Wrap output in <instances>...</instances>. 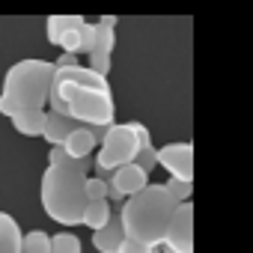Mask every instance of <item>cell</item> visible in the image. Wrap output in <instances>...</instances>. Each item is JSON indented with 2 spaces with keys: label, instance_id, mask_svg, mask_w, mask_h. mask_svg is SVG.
<instances>
[{
  "label": "cell",
  "instance_id": "22",
  "mask_svg": "<svg viewBox=\"0 0 253 253\" xmlns=\"http://www.w3.org/2000/svg\"><path fill=\"white\" fill-rule=\"evenodd\" d=\"M119 253H158V250H155V247H146V244H140V241L125 238L122 247H119Z\"/></svg>",
  "mask_w": 253,
  "mask_h": 253
},
{
  "label": "cell",
  "instance_id": "2",
  "mask_svg": "<svg viewBox=\"0 0 253 253\" xmlns=\"http://www.w3.org/2000/svg\"><path fill=\"white\" fill-rule=\"evenodd\" d=\"M86 167L89 161H66V164H48L42 170V182H39V200H42V211L60 223V226H78L86 209V194H84V182H86Z\"/></svg>",
  "mask_w": 253,
  "mask_h": 253
},
{
  "label": "cell",
  "instance_id": "12",
  "mask_svg": "<svg viewBox=\"0 0 253 253\" xmlns=\"http://www.w3.org/2000/svg\"><path fill=\"white\" fill-rule=\"evenodd\" d=\"M21 226L9 211H0V253H21Z\"/></svg>",
  "mask_w": 253,
  "mask_h": 253
},
{
  "label": "cell",
  "instance_id": "11",
  "mask_svg": "<svg viewBox=\"0 0 253 253\" xmlns=\"http://www.w3.org/2000/svg\"><path fill=\"white\" fill-rule=\"evenodd\" d=\"M122 241H125V235H122V223H119L116 214H113L101 229L92 232V247H95L98 253H119Z\"/></svg>",
  "mask_w": 253,
  "mask_h": 253
},
{
  "label": "cell",
  "instance_id": "14",
  "mask_svg": "<svg viewBox=\"0 0 253 253\" xmlns=\"http://www.w3.org/2000/svg\"><path fill=\"white\" fill-rule=\"evenodd\" d=\"M12 128L24 137H39L42 134V125H45V110H21L12 113Z\"/></svg>",
  "mask_w": 253,
  "mask_h": 253
},
{
  "label": "cell",
  "instance_id": "16",
  "mask_svg": "<svg viewBox=\"0 0 253 253\" xmlns=\"http://www.w3.org/2000/svg\"><path fill=\"white\" fill-rule=\"evenodd\" d=\"M21 253H51V235L45 229H30L21 235Z\"/></svg>",
  "mask_w": 253,
  "mask_h": 253
},
{
  "label": "cell",
  "instance_id": "23",
  "mask_svg": "<svg viewBox=\"0 0 253 253\" xmlns=\"http://www.w3.org/2000/svg\"><path fill=\"white\" fill-rule=\"evenodd\" d=\"M78 66V57H72V54H60V60L54 63V69H75Z\"/></svg>",
  "mask_w": 253,
  "mask_h": 253
},
{
  "label": "cell",
  "instance_id": "4",
  "mask_svg": "<svg viewBox=\"0 0 253 253\" xmlns=\"http://www.w3.org/2000/svg\"><path fill=\"white\" fill-rule=\"evenodd\" d=\"M54 81V63L39 57H24L6 69L0 86V113L12 116L21 110H45L48 89Z\"/></svg>",
  "mask_w": 253,
  "mask_h": 253
},
{
  "label": "cell",
  "instance_id": "25",
  "mask_svg": "<svg viewBox=\"0 0 253 253\" xmlns=\"http://www.w3.org/2000/svg\"><path fill=\"white\" fill-rule=\"evenodd\" d=\"M98 24H104V27L116 30V15H101V21H98Z\"/></svg>",
  "mask_w": 253,
  "mask_h": 253
},
{
  "label": "cell",
  "instance_id": "7",
  "mask_svg": "<svg viewBox=\"0 0 253 253\" xmlns=\"http://www.w3.org/2000/svg\"><path fill=\"white\" fill-rule=\"evenodd\" d=\"M155 167H164L170 179L179 182H194V146L191 143H164L155 149Z\"/></svg>",
  "mask_w": 253,
  "mask_h": 253
},
{
  "label": "cell",
  "instance_id": "10",
  "mask_svg": "<svg viewBox=\"0 0 253 253\" xmlns=\"http://www.w3.org/2000/svg\"><path fill=\"white\" fill-rule=\"evenodd\" d=\"M81 125L75 122V119H69V116H63V113H51V110H45V125H42V140L48 143V146H63V140L72 134V131H78Z\"/></svg>",
  "mask_w": 253,
  "mask_h": 253
},
{
  "label": "cell",
  "instance_id": "15",
  "mask_svg": "<svg viewBox=\"0 0 253 253\" xmlns=\"http://www.w3.org/2000/svg\"><path fill=\"white\" fill-rule=\"evenodd\" d=\"M113 214H116V211L110 209V203H107V200H92V203H86L81 223H84V226H89V229L95 232V229H101Z\"/></svg>",
  "mask_w": 253,
  "mask_h": 253
},
{
  "label": "cell",
  "instance_id": "9",
  "mask_svg": "<svg viewBox=\"0 0 253 253\" xmlns=\"http://www.w3.org/2000/svg\"><path fill=\"white\" fill-rule=\"evenodd\" d=\"M101 131H104V128H86V125H81L78 131H72V134L63 140L60 149L66 152L69 161H86L89 152L95 149V143L101 140Z\"/></svg>",
  "mask_w": 253,
  "mask_h": 253
},
{
  "label": "cell",
  "instance_id": "13",
  "mask_svg": "<svg viewBox=\"0 0 253 253\" xmlns=\"http://www.w3.org/2000/svg\"><path fill=\"white\" fill-rule=\"evenodd\" d=\"M81 24H84V15H48V21H45L48 45H60V39L69 30H78Z\"/></svg>",
  "mask_w": 253,
  "mask_h": 253
},
{
  "label": "cell",
  "instance_id": "21",
  "mask_svg": "<svg viewBox=\"0 0 253 253\" xmlns=\"http://www.w3.org/2000/svg\"><path fill=\"white\" fill-rule=\"evenodd\" d=\"M78 30H81V27H78ZM78 30H69V33L60 39L57 48H63V54H72V57L81 54V33H78Z\"/></svg>",
  "mask_w": 253,
  "mask_h": 253
},
{
  "label": "cell",
  "instance_id": "19",
  "mask_svg": "<svg viewBox=\"0 0 253 253\" xmlns=\"http://www.w3.org/2000/svg\"><path fill=\"white\" fill-rule=\"evenodd\" d=\"M84 194H86V203H92V200H104V197H107V182L98 179V176H86V182H84Z\"/></svg>",
  "mask_w": 253,
  "mask_h": 253
},
{
  "label": "cell",
  "instance_id": "8",
  "mask_svg": "<svg viewBox=\"0 0 253 253\" xmlns=\"http://www.w3.org/2000/svg\"><path fill=\"white\" fill-rule=\"evenodd\" d=\"M149 185V176L137 167V164H125V167H119V170H113L110 176H107V203L110 200H128V197H134L137 191H143Z\"/></svg>",
  "mask_w": 253,
  "mask_h": 253
},
{
  "label": "cell",
  "instance_id": "5",
  "mask_svg": "<svg viewBox=\"0 0 253 253\" xmlns=\"http://www.w3.org/2000/svg\"><path fill=\"white\" fill-rule=\"evenodd\" d=\"M149 128L143 122H113L101 131L98 140V155H95V176L107 182V176L125 164H131L140 146H149Z\"/></svg>",
  "mask_w": 253,
  "mask_h": 253
},
{
  "label": "cell",
  "instance_id": "18",
  "mask_svg": "<svg viewBox=\"0 0 253 253\" xmlns=\"http://www.w3.org/2000/svg\"><path fill=\"white\" fill-rule=\"evenodd\" d=\"M164 191L167 197L179 206V203H188L191 200V191H194V182H179V179H167L164 182Z\"/></svg>",
  "mask_w": 253,
  "mask_h": 253
},
{
  "label": "cell",
  "instance_id": "3",
  "mask_svg": "<svg viewBox=\"0 0 253 253\" xmlns=\"http://www.w3.org/2000/svg\"><path fill=\"white\" fill-rule=\"evenodd\" d=\"M176 211V203L167 197L164 185H146L143 191H137L134 197H128L119 209V223H122V235L140 241L146 247H161V238L167 232V223Z\"/></svg>",
  "mask_w": 253,
  "mask_h": 253
},
{
  "label": "cell",
  "instance_id": "1",
  "mask_svg": "<svg viewBox=\"0 0 253 253\" xmlns=\"http://www.w3.org/2000/svg\"><path fill=\"white\" fill-rule=\"evenodd\" d=\"M51 113H63L86 128H107L116 116V101L107 78L89 72L86 66L54 69V81L48 89Z\"/></svg>",
  "mask_w": 253,
  "mask_h": 253
},
{
  "label": "cell",
  "instance_id": "17",
  "mask_svg": "<svg viewBox=\"0 0 253 253\" xmlns=\"http://www.w3.org/2000/svg\"><path fill=\"white\" fill-rule=\"evenodd\" d=\"M51 253H84V244L75 232H57L51 235Z\"/></svg>",
  "mask_w": 253,
  "mask_h": 253
},
{
  "label": "cell",
  "instance_id": "20",
  "mask_svg": "<svg viewBox=\"0 0 253 253\" xmlns=\"http://www.w3.org/2000/svg\"><path fill=\"white\" fill-rule=\"evenodd\" d=\"M131 164H137V167L149 176V173L155 170V146H152V143H149V146H140V152L134 155V161H131Z\"/></svg>",
  "mask_w": 253,
  "mask_h": 253
},
{
  "label": "cell",
  "instance_id": "6",
  "mask_svg": "<svg viewBox=\"0 0 253 253\" xmlns=\"http://www.w3.org/2000/svg\"><path fill=\"white\" fill-rule=\"evenodd\" d=\"M158 250H167V253H194V206L191 203H179L170 223H167V232L161 238V247Z\"/></svg>",
  "mask_w": 253,
  "mask_h": 253
},
{
  "label": "cell",
  "instance_id": "24",
  "mask_svg": "<svg viewBox=\"0 0 253 253\" xmlns=\"http://www.w3.org/2000/svg\"><path fill=\"white\" fill-rule=\"evenodd\" d=\"M69 158H66V152L60 149V146H51V152H48V164H66Z\"/></svg>",
  "mask_w": 253,
  "mask_h": 253
}]
</instances>
